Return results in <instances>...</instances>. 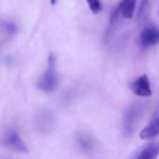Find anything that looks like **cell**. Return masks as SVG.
Segmentation results:
<instances>
[{"mask_svg":"<svg viewBox=\"0 0 159 159\" xmlns=\"http://www.w3.org/2000/svg\"><path fill=\"white\" fill-rule=\"evenodd\" d=\"M59 85V76L56 72V57L50 53L48 58V66L46 71L39 76L36 86L43 92H53Z\"/></svg>","mask_w":159,"mask_h":159,"instance_id":"7a4b0ae2","label":"cell"},{"mask_svg":"<svg viewBox=\"0 0 159 159\" xmlns=\"http://www.w3.org/2000/svg\"><path fill=\"white\" fill-rule=\"evenodd\" d=\"M54 124H55L54 114L48 109L40 111L34 118L35 128L40 132H48L53 129Z\"/></svg>","mask_w":159,"mask_h":159,"instance_id":"5b68a950","label":"cell"},{"mask_svg":"<svg viewBox=\"0 0 159 159\" xmlns=\"http://www.w3.org/2000/svg\"><path fill=\"white\" fill-rule=\"evenodd\" d=\"M89 7L90 8V10L94 13V14H98L102 11V6L101 3V0H87Z\"/></svg>","mask_w":159,"mask_h":159,"instance_id":"8fae6325","label":"cell"},{"mask_svg":"<svg viewBox=\"0 0 159 159\" xmlns=\"http://www.w3.org/2000/svg\"><path fill=\"white\" fill-rule=\"evenodd\" d=\"M141 43L144 48H149L157 44L159 40L158 29L154 26L145 27L140 35Z\"/></svg>","mask_w":159,"mask_h":159,"instance_id":"ba28073f","label":"cell"},{"mask_svg":"<svg viewBox=\"0 0 159 159\" xmlns=\"http://www.w3.org/2000/svg\"><path fill=\"white\" fill-rule=\"evenodd\" d=\"M1 26H2V28L6 31V32H7L8 34H15L16 32H17V26L13 23V22H11V21H3L2 22V24H1Z\"/></svg>","mask_w":159,"mask_h":159,"instance_id":"7c38bea8","label":"cell"},{"mask_svg":"<svg viewBox=\"0 0 159 159\" xmlns=\"http://www.w3.org/2000/svg\"><path fill=\"white\" fill-rule=\"evenodd\" d=\"M75 143L77 148L84 154H92L97 147L95 138L87 131H79L76 133Z\"/></svg>","mask_w":159,"mask_h":159,"instance_id":"277c9868","label":"cell"},{"mask_svg":"<svg viewBox=\"0 0 159 159\" xmlns=\"http://www.w3.org/2000/svg\"><path fill=\"white\" fill-rule=\"evenodd\" d=\"M130 89L136 96L143 97V98L150 97L153 93L150 79L148 75L145 74L142 75L138 79L132 82L130 86Z\"/></svg>","mask_w":159,"mask_h":159,"instance_id":"8992f818","label":"cell"},{"mask_svg":"<svg viewBox=\"0 0 159 159\" xmlns=\"http://www.w3.org/2000/svg\"><path fill=\"white\" fill-rule=\"evenodd\" d=\"M56 1H57V0H50V3H51V5H55Z\"/></svg>","mask_w":159,"mask_h":159,"instance_id":"4fadbf2b","label":"cell"},{"mask_svg":"<svg viewBox=\"0 0 159 159\" xmlns=\"http://www.w3.org/2000/svg\"><path fill=\"white\" fill-rule=\"evenodd\" d=\"M147 112L144 102H134L128 107L123 116V132L127 137H131L136 132L138 126Z\"/></svg>","mask_w":159,"mask_h":159,"instance_id":"6da1fadb","label":"cell"},{"mask_svg":"<svg viewBox=\"0 0 159 159\" xmlns=\"http://www.w3.org/2000/svg\"><path fill=\"white\" fill-rule=\"evenodd\" d=\"M159 145L157 143H150L136 149L129 159H157Z\"/></svg>","mask_w":159,"mask_h":159,"instance_id":"52a82bcc","label":"cell"},{"mask_svg":"<svg viewBox=\"0 0 159 159\" xmlns=\"http://www.w3.org/2000/svg\"><path fill=\"white\" fill-rule=\"evenodd\" d=\"M137 0H121L119 10L125 19H131L134 15Z\"/></svg>","mask_w":159,"mask_h":159,"instance_id":"30bf717a","label":"cell"},{"mask_svg":"<svg viewBox=\"0 0 159 159\" xmlns=\"http://www.w3.org/2000/svg\"><path fill=\"white\" fill-rule=\"evenodd\" d=\"M159 133V116L158 111L155 113L150 123L141 130L140 137L143 140H152L158 136Z\"/></svg>","mask_w":159,"mask_h":159,"instance_id":"9c48e42d","label":"cell"},{"mask_svg":"<svg viewBox=\"0 0 159 159\" xmlns=\"http://www.w3.org/2000/svg\"><path fill=\"white\" fill-rule=\"evenodd\" d=\"M4 144L15 151V152H19V153H29V148L26 145L25 142L21 139V137L20 136L19 132L16 129H8L4 136Z\"/></svg>","mask_w":159,"mask_h":159,"instance_id":"3957f363","label":"cell"}]
</instances>
